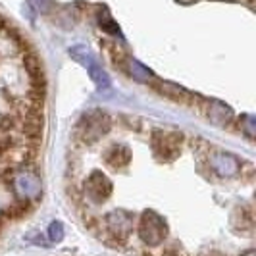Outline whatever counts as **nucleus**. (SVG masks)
Returning a JSON list of instances; mask_svg holds the SVG:
<instances>
[{
	"instance_id": "nucleus-1",
	"label": "nucleus",
	"mask_w": 256,
	"mask_h": 256,
	"mask_svg": "<svg viewBox=\"0 0 256 256\" xmlns=\"http://www.w3.org/2000/svg\"><path fill=\"white\" fill-rule=\"evenodd\" d=\"M110 129V118L102 112H92L87 114L77 129V135L83 139L85 142H94L96 139H100L104 133Z\"/></svg>"
},
{
	"instance_id": "nucleus-2",
	"label": "nucleus",
	"mask_w": 256,
	"mask_h": 256,
	"mask_svg": "<svg viewBox=\"0 0 256 256\" xmlns=\"http://www.w3.org/2000/svg\"><path fill=\"white\" fill-rule=\"evenodd\" d=\"M139 235L144 243L158 244L166 237V222L154 212H144L139 226Z\"/></svg>"
},
{
	"instance_id": "nucleus-3",
	"label": "nucleus",
	"mask_w": 256,
	"mask_h": 256,
	"mask_svg": "<svg viewBox=\"0 0 256 256\" xmlns=\"http://www.w3.org/2000/svg\"><path fill=\"white\" fill-rule=\"evenodd\" d=\"M70 52H72V56L76 58L77 62H81V64L89 70L90 77L94 79V83H96L100 89H108V87H110V79H108V76L104 74L102 68L98 66V62L92 58V54H90L85 46H74Z\"/></svg>"
},
{
	"instance_id": "nucleus-4",
	"label": "nucleus",
	"mask_w": 256,
	"mask_h": 256,
	"mask_svg": "<svg viewBox=\"0 0 256 256\" xmlns=\"http://www.w3.org/2000/svg\"><path fill=\"white\" fill-rule=\"evenodd\" d=\"M85 189H87V194L94 202H102V200H106V196L112 192V183L100 174H92L90 180L87 181Z\"/></svg>"
},
{
	"instance_id": "nucleus-5",
	"label": "nucleus",
	"mask_w": 256,
	"mask_h": 256,
	"mask_svg": "<svg viewBox=\"0 0 256 256\" xmlns=\"http://www.w3.org/2000/svg\"><path fill=\"white\" fill-rule=\"evenodd\" d=\"M212 164H214V168L218 170L222 176H233V174L239 172V162L233 156H230V154H216Z\"/></svg>"
},
{
	"instance_id": "nucleus-6",
	"label": "nucleus",
	"mask_w": 256,
	"mask_h": 256,
	"mask_svg": "<svg viewBox=\"0 0 256 256\" xmlns=\"http://www.w3.org/2000/svg\"><path fill=\"white\" fill-rule=\"evenodd\" d=\"M129 158H131V154H129L126 146H112V150L106 154V162H108V166L112 168L128 166Z\"/></svg>"
},
{
	"instance_id": "nucleus-7",
	"label": "nucleus",
	"mask_w": 256,
	"mask_h": 256,
	"mask_svg": "<svg viewBox=\"0 0 256 256\" xmlns=\"http://www.w3.org/2000/svg\"><path fill=\"white\" fill-rule=\"evenodd\" d=\"M24 214H27V204L26 202H18V204L8 206V208L2 212V218L16 220V218H22Z\"/></svg>"
},
{
	"instance_id": "nucleus-8",
	"label": "nucleus",
	"mask_w": 256,
	"mask_h": 256,
	"mask_svg": "<svg viewBox=\"0 0 256 256\" xmlns=\"http://www.w3.org/2000/svg\"><path fill=\"white\" fill-rule=\"evenodd\" d=\"M29 4L38 12H48L52 6V0H29Z\"/></svg>"
},
{
	"instance_id": "nucleus-9",
	"label": "nucleus",
	"mask_w": 256,
	"mask_h": 256,
	"mask_svg": "<svg viewBox=\"0 0 256 256\" xmlns=\"http://www.w3.org/2000/svg\"><path fill=\"white\" fill-rule=\"evenodd\" d=\"M64 237V230H62V224H52L50 226V239L52 241H60Z\"/></svg>"
},
{
	"instance_id": "nucleus-10",
	"label": "nucleus",
	"mask_w": 256,
	"mask_h": 256,
	"mask_svg": "<svg viewBox=\"0 0 256 256\" xmlns=\"http://www.w3.org/2000/svg\"><path fill=\"white\" fill-rule=\"evenodd\" d=\"M244 256H254V254H252V252H246V254H244Z\"/></svg>"
}]
</instances>
